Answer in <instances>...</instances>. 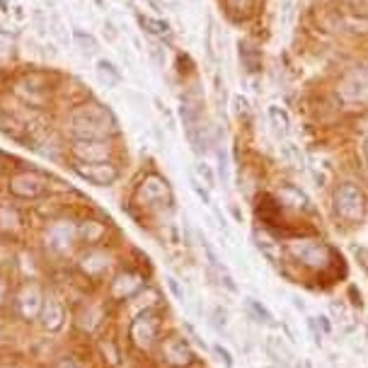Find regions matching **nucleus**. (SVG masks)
Returning a JSON list of instances; mask_svg holds the SVG:
<instances>
[{"instance_id": "41", "label": "nucleus", "mask_w": 368, "mask_h": 368, "mask_svg": "<svg viewBox=\"0 0 368 368\" xmlns=\"http://www.w3.org/2000/svg\"><path fill=\"white\" fill-rule=\"evenodd\" d=\"M366 266H368V262H366Z\"/></svg>"}, {"instance_id": "15", "label": "nucleus", "mask_w": 368, "mask_h": 368, "mask_svg": "<svg viewBox=\"0 0 368 368\" xmlns=\"http://www.w3.org/2000/svg\"><path fill=\"white\" fill-rule=\"evenodd\" d=\"M80 269H82V274L90 276V279H97V276H102L104 271L109 269V255L102 250L85 252L80 260Z\"/></svg>"}, {"instance_id": "20", "label": "nucleus", "mask_w": 368, "mask_h": 368, "mask_svg": "<svg viewBox=\"0 0 368 368\" xmlns=\"http://www.w3.org/2000/svg\"><path fill=\"white\" fill-rule=\"evenodd\" d=\"M73 41L78 44V49H80L85 56H95V54L100 51V44H97V39L90 34V32H85V30H80V27H76L73 30Z\"/></svg>"}, {"instance_id": "32", "label": "nucleus", "mask_w": 368, "mask_h": 368, "mask_svg": "<svg viewBox=\"0 0 368 368\" xmlns=\"http://www.w3.org/2000/svg\"><path fill=\"white\" fill-rule=\"evenodd\" d=\"M104 36H107L109 41H114L119 36V32H117V27H114V22H109V20H104Z\"/></svg>"}, {"instance_id": "17", "label": "nucleus", "mask_w": 368, "mask_h": 368, "mask_svg": "<svg viewBox=\"0 0 368 368\" xmlns=\"http://www.w3.org/2000/svg\"><path fill=\"white\" fill-rule=\"evenodd\" d=\"M95 73H97L100 82H102L104 87H117V85H122V80H124L122 71H119L112 61H107V58H100L97 66H95Z\"/></svg>"}, {"instance_id": "21", "label": "nucleus", "mask_w": 368, "mask_h": 368, "mask_svg": "<svg viewBox=\"0 0 368 368\" xmlns=\"http://www.w3.org/2000/svg\"><path fill=\"white\" fill-rule=\"evenodd\" d=\"M240 61H242V66H245V71H250V73H257L262 66L260 51H257L255 46L247 44V41H240Z\"/></svg>"}, {"instance_id": "31", "label": "nucleus", "mask_w": 368, "mask_h": 368, "mask_svg": "<svg viewBox=\"0 0 368 368\" xmlns=\"http://www.w3.org/2000/svg\"><path fill=\"white\" fill-rule=\"evenodd\" d=\"M308 327H310V332H312V339H315V344H320V342H322V332H320V325H317V320H315V317H308Z\"/></svg>"}, {"instance_id": "30", "label": "nucleus", "mask_w": 368, "mask_h": 368, "mask_svg": "<svg viewBox=\"0 0 368 368\" xmlns=\"http://www.w3.org/2000/svg\"><path fill=\"white\" fill-rule=\"evenodd\" d=\"M168 286H170V291H172V296L177 298L179 303H184V291H182V286L177 284V279H172V276H170V279H168Z\"/></svg>"}, {"instance_id": "28", "label": "nucleus", "mask_w": 368, "mask_h": 368, "mask_svg": "<svg viewBox=\"0 0 368 368\" xmlns=\"http://www.w3.org/2000/svg\"><path fill=\"white\" fill-rule=\"evenodd\" d=\"M214 352L218 354V358L225 363V366H228V368H233V356H230V352H228V349H225V347H220V344H216V347H214Z\"/></svg>"}, {"instance_id": "40", "label": "nucleus", "mask_w": 368, "mask_h": 368, "mask_svg": "<svg viewBox=\"0 0 368 368\" xmlns=\"http://www.w3.org/2000/svg\"><path fill=\"white\" fill-rule=\"evenodd\" d=\"M363 155H366V160H368V141H366V146H363Z\"/></svg>"}, {"instance_id": "26", "label": "nucleus", "mask_w": 368, "mask_h": 368, "mask_svg": "<svg viewBox=\"0 0 368 368\" xmlns=\"http://www.w3.org/2000/svg\"><path fill=\"white\" fill-rule=\"evenodd\" d=\"M194 170H196V174H199V177L206 182V187H216V174H214V170H211V165L196 163Z\"/></svg>"}, {"instance_id": "19", "label": "nucleus", "mask_w": 368, "mask_h": 368, "mask_svg": "<svg viewBox=\"0 0 368 368\" xmlns=\"http://www.w3.org/2000/svg\"><path fill=\"white\" fill-rule=\"evenodd\" d=\"M20 214H17L15 206L10 204H0V230L3 233H17L20 230Z\"/></svg>"}, {"instance_id": "34", "label": "nucleus", "mask_w": 368, "mask_h": 368, "mask_svg": "<svg viewBox=\"0 0 368 368\" xmlns=\"http://www.w3.org/2000/svg\"><path fill=\"white\" fill-rule=\"evenodd\" d=\"M8 296H10V286H8L5 279H0V306L8 301Z\"/></svg>"}, {"instance_id": "11", "label": "nucleus", "mask_w": 368, "mask_h": 368, "mask_svg": "<svg viewBox=\"0 0 368 368\" xmlns=\"http://www.w3.org/2000/svg\"><path fill=\"white\" fill-rule=\"evenodd\" d=\"M76 238H78V228L68 225L66 220H58V223H54L51 228H49V233H46V247L51 252L63 255V252L71 250Z\"/></svg>"}, {"instance_id": "24", "label": "nucleus", "mask_w": 368, "mask_h": 368, "mask_svg": "<svg viewBox=\"0 0 368 368\" xmlns=\"http://www.w3.org/2000/svg\"><path fill=\"white\" fill-rule=\"evenodd\" d=\"M269 119H271V126H274L276 136H286L288 133V114L274 104V107H269Z\"/></svg>"}, {"instance_id": "5", "label": "nucleus", "mask_w": 368, "mask_h": 368, "mask_svg": "<svg viewBox=\"0 0 368 368\" xmlns=\"http://www.w3.org/2000/svg\"><path fill=\"white\" fill-rule=\"evenodd\" d=\"M71 170L80 179H85L87 184H95V187H109L119 179V168L112 160H104V163H73Z\"/></svg>"}, {"instance_id": "36", "label": "nucleus", "mask_w": 368, "mask_h": 368, "mask_svg": "<svg viewBox=\"0 0 368 368\" xmlns=\"http://www.w3.org/2000/svg\"><path fill=\"white\" fill-rule=\"evenodd\" d=\"M315 320H317V325H320V327H322V332H325V334H330V332H332V327H330L327 317H315Z\"/></svg>"}, {"instance_id": "22", "label": "nucleus", "mask_w": 368, "mask_h": 368, "mask_svg": "<svg viewBox=\"0 0 368 368\" xmlns=\"http://www.w3.org/2000/svg\"><path fill=\"white\" fill-rule=\"evenodd\" d=\"M247 308H250V312L262 322V325H266V327H279V322L274 320V315H271V310L264 306V303L255 301V298H247Z\"/></svg>"}, {"instance_id": "27", "label": "nucleus", "mask_w": 368, "mask_h": 368, "mask_svg": "<svg viewBox=\"0 0 368 368\" xmlns=\"http://www.w3.org/2000/svg\"><path fill=\"white\" fill-rule=\"evenodd\" d=\"M192 189L196 192V196H199L201 201H204L206 206H214V201H211V194H209V189H204V187H201V182L196 177H192Z\"/></svg>"}, {"instance_id": "14", "label": "nucleus", "mask_w": 368, "mask_h": 368, "mask_svg": "<svg viewBox=\"0 0 368 368\" xmlns=\"http://www.w3.org/2000/svg\"><path fill=\"white\" fill-rule=\"evenodd\" d=\"M41 322H44L46 330L58 332L63 327V320H66V308L63 303H58V298H44V306H41Z\"/></svg>"}, {"instance_id": "7", "label": "nucleus", "mask_w": 368, "mask_h": 368, "mask_svg": "<svg viewBox=\"0 0 368 368\" xmlns=\"http://www.w3.org/2000/svg\"><path fill=\"white\" fill-rule=\"evenodd\" d=\"M8 189L17 199H36V196L46 192V182L36 172H17L8 182Z\"/></svg>"}, {"instance_id": "33", "label": "nucleus", "mask_w": 368, "mask_h": 368, "mask_svg": "<svg viewBox=\"0 0 368 368\" xmlns=\"http://www.w3.org/2000/svg\"><path fill=\"white\" fill-rule=\"evenodd\" d=\"M150 56H153V61L158 63V66L165 63V51L160 49V46H150Z\"/></svg>"}, {"instance_id": "3", "label": "nucleus", "mask_w": 368, "mask_h": 368, "mask_svg": "<svg viewBox=\"0 0 368 368\" xmlns=\"http://www.w3.org/2000/svg\"><path fill=\"white\" fill-rule=\"evenodd\" d=\"M334 209L344 220H358L366 214V199L356 184H339L334 192Z\"/></svg>"}, {"instance_id": "1", "label": "nucleus", "mask_w": 368, "mask_h": 368, "mask_svg": "<svg viewBox=\"0 0 368 368\" xmlns=\"http://www.w3.org/2000/svg\"><path fill=\"white\" fill-rule=\"evenodd\" d=\"M68 131L73 138H109L117 133V117L100 102H85L68 114Z\"/></svg>"}, {"instance_id": "39", "label": "nucleus", "mask_w": 368, "mask_h": 368, "mask_svg": "<svg viewBox=\"0 0 368 368\" xmlns=\"http://www.w3.org/2000/svg\"><path fill=\"white\" fill-rule=\"evenodd\" d=\"M61 368H76V363H71V361H68V363H63Z\"/></svg>"}, {"instance_id": "4", "label": "nucleus", "mask_w": 368, "mask_h": 368, "mask_svg": "<svg viewBox=\"0 0 368 368\" xmlns=\"http://www.w3.org/2000/svg\"><path fill=\"white\" fill-rule=\"evenodd\" d=\"M71 155L76 163H104L112 158L109 138H73Z\"/></svg>"}, {"instance_id": "6", "label": "nucleus", "mask_w": 368, "mask_h": 368, "mask_svg": "<svg viewBox=\"0 0 368 368\" xmlns=\"http://www.w3.org/2000/svg\"><path fill=\"white\" fill-rule=\"evenodd\" d=\"M131 339H133V344H136L138 349H143V352L153 349L155 339H158V317L148 310L141 312V315L131 322Z\"/></svg>"}, {"instance_id": "18", "label": "nucleus", "mask_w": 368, "mask_h": 368, "mask_svg": "<svg viewBox=\"0 0 368 368\" xmlns=\"http://www.w3.org/2000/svg\"><path fill=\"white\" fill-rule=\"evenodd\" d=\"M104 233H107V228H104L102 223H97V220H82L80 228H78V238L85 240V242H90V245H95V242L102 240Z\"/></svg>"}, {"instance_id": "9", "label": "nucleus", "mask_w": 368, "mask_h": 368, "mask_svg": "<svg viewBox=\"0 0 368 368\" xmlns=\"http://www.w3.org/2000/svg\"><path fill=\"white\" fill-rule=\"evenodd\" d=\"M165 199H170V184H168V179H163L160 174H148V177H143V182L138 184V189H136L138 204L153 206Z\"/></svg>"}, {"instance_id": "2", "label": "nucleus", "mask_w": 368, "mask_h": 368, "mask_svg": "<svg viewBox=\"0 0 368 368\" xmlns=\"http://www.w3.org/2000/svg\"><path fill=\"white\" fill-rule=\"evenodd\" d=\"M286 250L288 255H293L301 264L310 266V269H325L332 260V250L320 240H291Z\"/></svg>"}, {"instance_id": "10", "label": "nucleus", "mask_w": 368, "mask_h": 368, "mask_svg": "<svg viewBox=\"0 0 368 368\" xmlns=\"http://www.w3.org/2000/svg\"><path fill=\"white\" fill-rule=\"evenodd\" d=\"M163 356L165 363L172 368H184L194 363V349L189 347V342L184 337H170L163 342Z\"/></svg>"}, {"instance_id": "8", "label": "nucleus", "mask_w": 368, "mask_h": 368, "mask_svg": "<svg viewBox=\"0 0 368 368\" xmlns=\"http://www.w3.org/2000/svg\"><path fill=\"white\" fill-rule=\"evenodd\" d=\"M339 95L347 102H368V68H356L347 73L339 82Z\"/></svg>"}, {"instance_id": "35", "label": "nucleus", "mask_w": 368, "mask_h": 368, "mask_svg": "<svg viewBox=\"0 0 368 368\" xmlns=\"http://www.w3.org/2000/svg\"><path fill=\"white\" fill-rule=\"evenodd\" d=\"M352 5L356 12H363V15H368V0H352Z\"/></svg>"}, {"instance_id": "13", "label": "nucleus", "mask_w": 368, "mask_h": 368, "mask_svg": "<svg viewBox=\"0 0 368 368\" xmlns=\"http://www.w3.org/2000/svg\"><path fill=\"white\" fill-rule=\"evenodd\" d=\"M141 288H143V279H141L136 271H124V274H119L117 279H114L112 296L117 298V301H126V298L136 296Z\"/></svg>"}, {"instance_id": "29", "label": "nucleus", "mask_w": 368, "mask_h": 368, "mask_svg": "<svg viewBox=\"0 0 368 368\" xmlns=\"http://www.w3.org/2000/svg\"><path fill=\"white\" fill-rule=\"evenodd\" d=\"M107 352H109V363H112V366H117V363H119V352L114 349L112 342H102V354H107Z\"/></svg>"}, {"instance_id": "37", "label": "nucleus", "mask_w": 368, "mask_h": 368, "mask_svg": "<svg viewBox=\"0 0 368 368\" xmlns=\"http://www.w3.org/2000/svg\"><path fill=\"white\" fill-rule=\"evenodd\" d=\"M293 306L301 308V310H303V308H306V306H303V303H301V298H298V296H293Z\"/></svg>"}, {"instance_id": "16", "label": "nucleus", "mask_w": 368, "mask_h": 368, "mask_svg": "<svg viewBox=\"0 0 368 368\" xmlns=\"http://www.w3.org/2000/svg\"><path fill=\"white\" fill-rule=\"evenodd\" d=\"M279 199H281V204L293 206L298 211H312L310 199L306 196V192L298 189L296 184H281L279 187Z\"/></svg>"}, {"instance_id": "38", "label": "nucleus", "mask_w": 368, "mask_h": 368, "mask_svg": "<svg viewBox=\"0 0 368 368\" xmlns=\"http://www.w3.org/2000/svg\"><path fill=\"white\" fill-rule=\"evenodd\" d=\"M46 5H49V10H54V0H44Z\"/></svg>"}, {"instance_id": "12", "label": "nucleus", "mask_w": 368, "mask_h": 368, "mask_svg": "<svg viewBox=\"0 0 368 368\" xmlns=\"http://www.w3.org/2000/svg\"><path fill=\"white\" fill-rule=\"evenodd\" d=\"M41 306H44V296H41L39 286L36 284H27L20 291V296H17V312L25 320H34V317L41 315Z\"/></svg>"}, {"instance_id": "23", "label": "nucleus", "mask_w": 368, "mask_h": 368, "mask_svg": "<svg viewBox=\"0 0 368 368\" xmlns=\"http://www.w3.org/2000/svg\"><path fill=\"white\" fill-rule=\"evenodd\" d=\"M138 25L143 27V30L148 32V34H153V36H165L170 32L168 22L155 20V17H148V15H138Z\"/></svg>"}, {"instance_id": "25", "label": "nucleus", "mask_w": 368, "mask_h": 368, "mask_svg": "<svg viewBox=\"0 0 368 368\" xmlns=\"http://www.w3.org/2000/svg\"><path fill=\"white\" fill-rule=\"evenodd\" d=\"M225 8L233 17H247L255 8V0H225Z\"/></svg>"}]
</instances>
